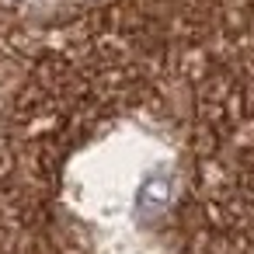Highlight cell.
<instances>
[{"label": "cell", "instance_id": "obj_1", "mask_svg": "<svg viewBox=\"0 0 254 254\" xmlns=\"http://www.w3.org/2000/svg\"><path fill=\"white\" fill-rule=\"evenodd\" d=\"M70 205L98 230L126 237L153 223L174 198V153L139 132L126 129L94 143L66 178Z\"/></svg>", "mask_w": 254, "mask_h": 254}, {"label": "cell", "instance_id": "obj_2", "mask_svg": "<svg viewBox=\"0 0 254 254\" xmlns=\"http://www.w3.org/2000/svg\"><path fill=\"white\" fill-rule=\"evenodd\" d=\"M32 11H60V7H77V4H94V0H18Z\"/></svg>", "mask_w": 254, "mask_h": 254}]
</instances>
